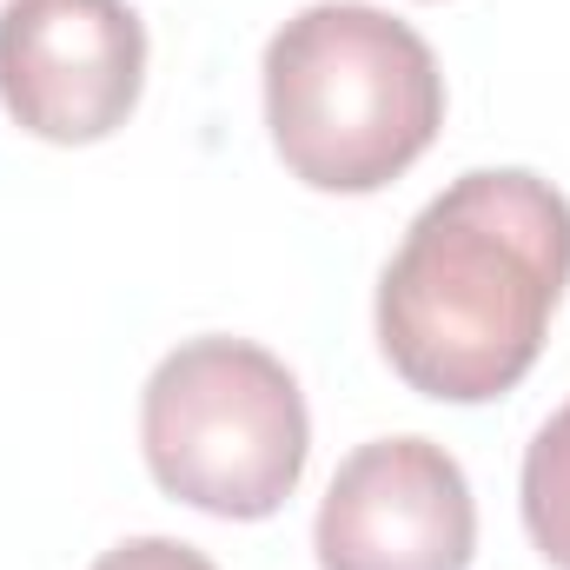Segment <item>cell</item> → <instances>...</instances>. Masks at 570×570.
<instances>
[{
  "instance_id": "277c9868",
  "label": "cell",
  "mask_w": 570,
  "mask_h": 570,
  "mask_svg": "<svg viewBox=\"0 0 570 570\" xmlns=\"http://www.w3.org/2000/svg\"><path fill=\"white\" fill-rule=\"evenodd\" d=\"M146 87V27L127 0H7L0 107L20 134L94 146L127 127Z\"/></svg>"
},
{
  "instance_id": "5b68a950",
  "label": "cell",
  "mask_w": 570,
  "mask_h": 570,
  "mask_svg": "<svg viewBox=\"0 0 570 570\" xmlns=\"http://www.w3.org/2000/svg\"><path fill=\"white\" fill-rule=\"evenodd\" d=\"M318 570H464L478 551V504L458 458L431 438L358 444L312 524Z\"/></svg>"
},
{
  "instance_id": "52a82bcc",
  "label": "cell",
  "mask_w": 570,
  "mask_h": 570,
  "mask_svg": "<svg viewBox=\"0 0 570 570\" xmlns=\"http://www.w3.org/2000/svg\"><path fill=\"white\" fill-rule=\"evenodd\" d=\"M94 570H219V564L206 551L179 544V538H127V544H114Z\"/></svg>"
},
{
  "instance_id": "6da1fadb",
  "label": "cell",
  "mask_w": 570,
  "mask_h": 570,
  "mask_svg": "<svg viewBox=\"0 0 570 570\" xmlns=\"http://www.w3.org/2000/svg\"><path fill=\"white\" fill-rule=\"evenodd\" d=\"M570 285V199L524 166H478L412 219L379 279V345L438 405L504 399Z\"/></svg>"
},
{
  "instance_id": "3957f363",
  "label": "cell",
  "mask_w": 570,
  "mask_h": 570,
  "mask_svg": "<svg viewBox=\"0 0 570 570\" xmlns=\"http://www.w3.org/2000/svg\"><path fill=\"white\" fill-rule=\"evenodd\" d=\"M146 471L166 498L206 518H273L305 478V392L253 338H186L140 399Z\"/></svg>"
},
{
  "instance_id": "8992f818",
  "label": "cell",
  "mask_w": 570,
  "mask_h": 570,
  "mask_svg": "<svg viewBox=\"0 0 570 570\" xmlns=\"http://www.w3.org/2000/svg\"><path fill=\"white\" fill-rule=\"evenodd\" d=\"M524 531L544 564L570 570V405L551 412L524 451Z\"/></svg>"
},
{
  "instance_id": "7a4b0ae2",
  "label": "cell",
  "mask_w": 570,
  "mask_h": 570,
  "mask_svg": "<svg viewBox=\"0 0 570 570\" xmlns=\"http://www.w3.org/2000/svg\"><path fill=\"white\" fill-rule=\"evenodd\" d=\"M273 153L312 193H379L444 127L425 33L365 0H318L266 40Z\"/></svg>"
}]
</instances>
